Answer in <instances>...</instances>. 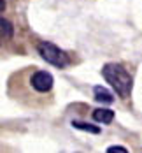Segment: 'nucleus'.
<instances>
[{"mask_svg": "<svg viewBox=\"0 0 142 153\" xmlns=\"http://www.w3.org/2000/svg\"><path fill=\"white\" fill-rule=\"evenodd\" d=\"M0 25H2V39H11L13 37V25L5 18L0 19Z\"/></svg>", "mask_w": 142, "mask_h": 153, "instance_id": "7", "label": "nucleus"}, {"mask_svg": "<svg viewBox=\"0 0 142 153\" xmlns=\"http://www.w3.org/2000/svg\"><path fill=\"white\" fill-rule=\"evenodd\" d=\"M30 85L35 92L47 93V92H51V88H53V76L47 71H37V72L32 74Z\"/></svg>", "mask_w": 142, "mask_h": 153, "instance_id": "3", "label": "nucleus"}, {"mask_svg": "<svg viewBox=\"0 0 142 153\" xmlns=\"http://www.w3.org/2000/svg\"><path fill=\"white\" fill-rule=\"evenodd\" d=\"M102 76L105 77V81L114 88V92L119 97L128 99L132 93V86H133V79L128 74L123 65L119 63H105L102 69Z\"/></svg>", "mask_w": 142, "mask_h": 153, "instance_id": "1", "label": "nucleus"}, {"mask_svg": "<svg viewBox=\"0 0 142 153\" xmlns=\"http://www.w3.org/2000/svg\"><path fill=\"white\" fill-rule=\"evenodd\" d=\"M37 51H39V55H40L47 63H51V65H54V67L63 69V67L68 65V56H67V53L62 51L58 46H54L53 42H47V41L39 42Z\"/></svg>", "mask_w": 142, "mask_h": 153, "instance_id": "2", "label": "nucleus"}, {"mask_svg": "<svg viewBox=\"0 0 142 153\" xmlns=\"http://www.w3.org/2000/svg\"><path fill=\"white\" fill-rule=\"evenodd\" d=\"M93 120L98 123H110L114 120V111H110V109H95Z\"/></svg>", "mask_w": 142, "mask_h": 153, "instance_id": "4", "label": "nucleus"}, {"mask_svg": "<svg viewBox=\"0 0 142 153\" xmlns=\"http://www.w3.org/2000/svg\"><path fill=\"white\" fill-rule=\"evenodd\" d=\"M107 153H128V150L123 148V146H109Z\"/></svg>", "mask_w": 142, "mask_h": 153, "instance_id": "8", "label": "nucleus"}, {"mask_svg": "<svg viewBox=\"0 0 142 153\" xmlns=\"http://www.w3.org/2000/svg\"><path fill=\"white\" fill-rule=\"evenodd\" d=\"M95 99L98 102H104V104H112L114 102V95L109 90L102 88V86H95Z\"/></svg>", "mask_w": 142, "mask_h": 153, "instance_id": "5", "label": "nucleus"}, {"mask_svg": "<svg viewBox=\"0 0 142 153\" xmlns=\"http://www.w3.org/2000/svg\"><path fill=\"white\" fill-rule=\"evenodd\" d=\"M72 127H74V128H79V130H84V132H91V134H100V128H98V127H95V125H90V123L72 122Z\"/></svg>", "mask_w": 142, "mask_h": 153, "instance_id": "6", "label": "nucleus"}]
</instances>
